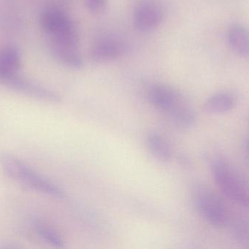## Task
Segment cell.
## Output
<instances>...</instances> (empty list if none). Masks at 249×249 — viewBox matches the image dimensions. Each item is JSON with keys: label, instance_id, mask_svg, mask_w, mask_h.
Wrapping results in <instances>:
<instances>
[{"label": "cell", "instance_id": "1", "mask_svg": "<svg viewBox=\"0 0 249 249\" xmlns=\"http://www.w3.org/2000/svg\"><path fill=\"white\" fill-rule=\"evenodd\" d=\"M148 100L158 110L167 113L172 122L177 126L187 122L194 113L187 100L168 84H153L148 92Z\"/></svg>", "mask_w": 249, "mask_h": 249}, {"label": "cell", "instance_id": "2", "mask_svg": "<svg viewBox=\"0 0 249 249\" xmlns=\"http://www.w3.org/2000/svg\"><path fill=\"white\" fill-rule=\"evenodd\" d=\"M0 161L5 173L24 186L59 199L66 196L60 187L37 174L17 157L3 154L1 156Z\"/></svg>", "mask_w": 249, "mask_h": 249}, {"label": "cell", "instance_id": "3", "mask_svg": "<svg viewBox=\"0 0 249 249\" xmlns=\"http://www.w3.org/2000/svg\"><path fill=\"white\" fill-rule=\"evenodd\" d=\"M211 171L215 183L230 200L248 208L249 189L237 170L222 158H215L211 163Z\"/></svg>", "mask_w": 249, "mask_h": 249}, {"label": "cell", "instance_id": "4", "mask_svg": "<svg viewBox=\"0 0 249 249\" xmlns=\"http://www.w3.org/2000/svg\"><path fill=\"white\" fill-rule=\"evenodd\" d=\"M191 196L198 213L211 225L225 227L229 221L228 212L223 201L206 185L196 183L192 187Z\"/></svg>", "mask_w": 249, "mask_h": 249}, {"label": "cell", "instance_id": "5", "mask_svg": "<svg viewBox=\"0 0 249 249\" xmlns=\"http://www.w3.org/2000/svg\"><path fill=\"white\" fill-rule=\"evenodd\" d=\"M0 84L24 95L41 101L57 103H60L62 100V98L57 93L33 82L27 78H23L19 74L0 79Z\"/></svg>", "mask_w": 249, "mask_h": 249}, {"label": "cell", "instance_id": "6", "mask_svg": "<svg viewBox=\"0 0 249 249\" xmlns=\"http://www.w3.org/2000/svg\"><path fill=\"white\" fill-rule=\"evenodd\" d=\"M164 14L160 4L154 0H143L134 11L135 28L142 33L157 30L164 19Z\"/></svg>", "mask_w": 249, "mask_h": 249}, {"label": "cell", "instance_id": "7", "mask_svg": "<svg viewBox=\"0 0 249 249\" xmlns=\"http://www.w3.org/2000/svg\"><path fill=\"white\" fill-rule=\"evenodd\" d=\"M72 24L74 22L71 17L59 8H47L40 14V27L49 37L60 33Z\"/></svg>", "mask_w": 249, "mask_h": 249}, {"label": "cell", "instance_id": "8", "mask_svg": "<svg viewBox=\"0 0 249 249\" xmlns=\"http://www.w3.org/2000/svg\"><path fill=\"white\" fill-rule=\"evenodd\" d=\"M124 49L118 42L105 39L97 42L91 48V58L97 63H108L119 59Z\"/></svg>", "mask_w": 249, "mask_h": 249}, {"label": "cell", "instance_id": "9", "mask_svg": "<svg viewBox=\"0 0 249 249\" xmlns=\"http://www.w3.org/2000/svg\"><path fill=\"white\" fill-rule=\"evenodd\" d=\"M21 56L14 46H6L0 50V79L19 74Z\"/></svg>", "mask_w": 249, "mask_h": 249}, {"label": "cell", "instance_id": "10", "mask_svg": "<svg viewBox=\"0 0 249 249\" xmlns=\"http://www.w3.org/2000/svg\"><path fill=\"white\" fill-rule=\"evenodd\" d=\"M231 51L239 57L247 59L249 56V33L248 29L237 24L230 29L227 35Z\"/></svg>", "mask_w": 249, "mask_h": 249}, {"label": "cell", "instance_id": "11", "mask_svg": "<svg viewBox=\"0 0 249 249\" xmlns=\"http://www.w3.org/2000/svg\"><path fill=\"white\" fill-rule=\"evenodd\" d=\"M236 97L230 92H220L213 94L205 102L203 110L209 114H222L234 108Z\"/></svg>", "mask_w": 249, "mask_h": 249}, {"label": "cell", "instance_id": "12", "mask_svg": "<svg viewBox=\"0 0 249 249\" xmlns=\"http://www.w3.org/2000/svg\"><path fill=\"white\" fill-rule=\"evenodd\" d=\"M53 57L64 66L73 70H81L84 67V59L79 49L50 45Z\"/></svg>", "mask_w": 249, "mask_h": 249}, {"label": "cell", "instance_id": "13", "mask_svg": "<svg viewBox=\"0 0 249 249\" xmlns=\"http://www.w3.org/2000/svg\"><path fill=\"white\" fill-rule=\"evenodd\" d=\"M148 150L154 158L161 162L169 161L172 157V150L167 141L160 134L151 133L147 138Z\"/></svg>", "mask_w": 249, "mask_h": 249}, {"label": "cell", "instance_id": "14", "mask_svg": "<svg viewBox=\"0 0 249 249\" xmlns=\"http://www.w3.org/2000/svg\"><path fill=\"white\" fill-rule=\"evenodd\" d=\"M36 229L38 235L49 244L56 248L64 247L63 240L60 236L52 229L44 227L41 224L36 225Z\"/></svg>", "mask_w": 249, "mask_h": 249}, {"label": "cell", "instance_id": "15", "mask_svg": "<svg viewBox=\"0 0 249 249\" xmlns=\"http://www.w3.org/2000/svg\"><path fill=\"white\" fill-rule=\"evenodd\" d=\"M108 0H86V7L90 14L98 16L107 9Z\"/></svg>", "mask_w": 249, "mask_h": 249}]
</instances>
